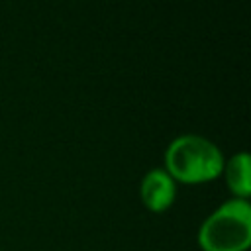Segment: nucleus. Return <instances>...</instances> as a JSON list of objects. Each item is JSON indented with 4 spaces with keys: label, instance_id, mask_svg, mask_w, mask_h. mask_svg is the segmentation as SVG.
<instances>
[{
    "label": "nucleus",
    "instance_id": "1",
    "mask_svg": "<svg viewBox=\"0 0 251 251\" xmlns=\"http://www.w3.org/2000/svg\"><path fill=\"white\" fill-rule=\"evenodd\" d=\"M165 171L175 182H208L224 171V155L214 141L196 133H184L169 143L165 151Z\"/></svg>",
    "mask_w": 251,
    "mask_h": 251
},
{
    "label": "nucleus",
    "instance_id": "2",
    "mask_svg": "<svg viewBox=\"0 0 251 251\" xmlns=\"http://www.w3.org/2000/svg\"><path fill=\"white\" fill-rule=\"evenodd\" d=\"M202 251H247L251 245V204L231 198L220 204L198 227Z\"/></svg>",
    "mask_w": 251,
    "mask_h": 251
},
{
    "label": "nucleus",
    "instance_id": "4",
    "mask_svg": "<svg viewBox=\"0 0 251 251\" xmlns=\"http://www.w3.org/2000/svg\"><path fill=\"white\" fill-rule=\"evenodd\" d=\"M249 155L245 151H239L231 155L227 161H224V175L227 188L231 190L233 198H243L251 194V175H249Z\"/></svg>",
    "mask_w": 251,
    "mask_h": 251
},
{
    "label": "nucleus",
    "instance_id": "3",
    "mask_svg": "<svg viewBox=\"0 0 251 251\" xmlns=\"http://www.w3.org/2000/svg\"><path fill=\"white\" fill-rule=\"evenodd\" d=\"M141 202L151 212H165L173 206L176 196V182L165 169H151L141 178L139 186Z\"/></svg>",
    "mask_w": 251,
    "mask_h": 251
}]
</instances>
